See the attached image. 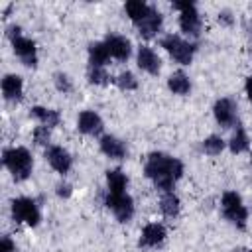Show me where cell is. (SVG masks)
I'll list each match as a JSON object with an SVG mask.
<instances>
[{"instance_id":"1","label":"cell","mask_w":252,"mask_h":252,"mask_svg":"<svg viewBox=\"0 0 252 252\" xmlns=\"http://www.w3.org/2000/svg\"><path fill=\"white\" fill-rule=\"evenodd\" d=\"M144 175L161 193L173 191L175 183L183 177V163H181V159H177L165 152H152L146 158Z\"/></svg>"},{"instance_id":"2","label":"cell","mask_w":252,"mask_h":252,"mask_svg":"<svg viewBox=\"0 0 252 252\" xmlns=\"http://www.w3.org/2000/svg\"><path fill=\"white\" fill-rule=\"evenodd\" d=\"M2 163L12 173L14 181H26L33 169V158H32L30 150L24 146L6 148L2 152Z\"/></svg>"},{"instance_id":"3","label":"cell","mask_w":252,"mask_h":252,"mask_svg":"<svg viewBox=\"0 0 252 252\" xmlns=\"http://www.w3.org/2000/svg\"><path fill=\"white\" fill-rule=\"evenodd\" d=\"M6 35L12 43L14 53L18 55V59L26 65V67H35L37 65V47L35 41L22 35V28L20 26H8L6 28Z\"/></svg>"},{"instance_id":"4","label":"cell","mask_w":252,"mask_h":252,"mask_svg":"<svg viewBox=\"0 0 252 252\" xmlns=\"http://www.w3.org/2000/svg\"><path fill=\"white\" fill-rule=\"evenodd\" d=\"M220 209H222V217L232 226H236L238 230H244L246 228L248 209H246V205L242 203V197L236 191H224L222 193V197H220Z\"/></svg>"},{"instance_id":"5","label":"cell","mask_w":252,"mask_h":252,"mask_svg":"<svg viewBox=\"0 0 252 252\" xmlns=\"http://www.w3.org/2000/svg\"><path fill=\"white\" fill-rule=\"evenodd\" d=\"M171 8L179 12V28L185 35L189 37H199L201 35V16L197 10V4L191 0H177L171 2Z\"/></svg>"},{"instance_id":"6","label":"cell","mask_w":252,"mask_h":252,"mask_svg":"<svg viewBox=\"0 0 252 252\" xmlns=\"http://www.w3.org/2000/svg\"><path fill=\"white\" fill-rule=\"evenodd\" d=\"M159 45L169 53V57L179 63V65H189L197 53V43H191V41H185L183 37L175 35V33H167L161 37Z\"/></svg>"},{"instance_id":"7","label":"cell","mask_w":252,"mask_h":252,"mask_svg":"<svg viewBox=\"0 0 252 252\" xmlns=\"http://www.w3.org/2000/svg\"><path fill=\"white\" fill-rule=\"evenodd\" d=\"M10 213L16 222H24L28 226H37L41 220V213L37 203L32 197H16L10 203Z\"/></svg>"},{"instance_id":"8","label":"cell","mask_w":252,"mask_h":252,"mask_svg":"<svg viewBox=\"0 0 252 252\" xmlns=\"http://www.w3.org/2000/svg\"><path fill=\"white\" fill-rule=\"evenodd\" d=\"M104 207L118 222H128L134 217V199L128 193H104Z\"/></svg>"},{"instance_id":"9","label":"cell","mask_w":252,"mask_h":252,"mask_svg":"<svg viewBox=\"0 0 252 252\" xmlns=\"http://www.w3.org/2000/svg\"><path fill=\"white\" fill-rule=\"evenodd\" d=\"M213 114H215V120L222 128L238 126V108H236V102L232 98H228V96H222V98H219L215 102Z\"/></svg>"},{"instance_id":"10","label":"cell","mask_w":252,"mask_h":252,"mask_svg":"<svg viewBox=\"0 0 252 252\" xmlns=\"http://www.w3.org/2000/svg\"><path fill=\"white\" fill-rule=\"evenodd\" d=\"M102 41H104L110 57L116 59V61H128V57L132 55V43H130V39L126 35L108 32Z\"/></svg>"},{"instance_id":"11","label":"cell","mask_w":252,"mask_h":252,"mask_svg":"<svg viewBox=\"0 0 252 252\" xmlns=\"http://www.w3.org/2000/svg\"><path fill=\"white\" fill-rule=\"evenodd\" d=\"M45 159L61 175L69 173V169L73 167V158H71V154L63 146H49V148H45Z\"/></svg>"},{"instance_id":"12","label":"cell","mask_w":252,"mask_h":252,"mask_svg":"<svg viewBox=\"0 0 252 252\" xmlns=\"http://www.w3.org/2000/svg\"><path fill=\"white\" fill-rule=\"evenodd\" d=\"M165 236H167V230H165V226L161 222H148L142 228L138 246L140 248H158L159 244H163Z\"/></svg>"},{"instance_id":"13","label":"cell","mask_w":252,"mask_h":252,"mask_svg":"<svg viewBox=\"0 0 252 252\" xmlns=\"http://www.w3.org/2000/svg\"><path fill=\"white\" fill-rule=\"evenodd\" d=\"M136 63L148 75H159V71H161V59H159V55L152 47H148V45H140L138 47Z\"/></svg>"},{"instance_id":"14","label":"cell","mask_w":252,"mask_h":252,"mask_svg":"<svg viewBox=\"0 0 252 252\" xmlns=\"http://www.w3.org/2000/svg\"><path fill=\"white\" fill-rule=\"evenodd\" d=\"M102 118L94 110H83L77 118V130L85 136H100L102 134Z\"/></svg>"},{"instance_id":"15","label":"cell","mask_w":252,"mask_h":252,"mask_svg":"<svg viewBox=\"0 0 252 252\" xmlns=\"http://www.w3.org/2000/svg\"><path fill=\"white\" fill-rule=\"evenodd\" d=\"M98 146H100V152L110 159H124L128 156L126 144L112 134H102L98 140Z\"/></svg>"},{"instance_id":"16","label":"cell","mask_w":252,"mask_h":252,"mask_svg":"<svg viewBox=\"0 0 252 252\" xmlns=\"http://www.w3.org/2000/svg\"><path fill=\"white\" fill-rule=\"evenodd\" d=\"M2 94L10 102H20L24 98V79L16 73H8L2 77Z\"/></svg>"},{"instance_id":"17","label":"cell","mask_w":252,"mask_h":252,"mask_svg":"<svg viewBox=\"0 0 252 252\" xmlns=\"http://www.w3.org/2000/svg\"><path fill=\"white\" fill-rule=\"evenodd\" d=\"M161 24H163V16H161L156 8H152L150 14H148L140 24H136V30H138L140 37H144V39H152V37L161 30Z\"/></svg>"},{"instance_id":"18","label":"cell","mask_w":252,"mask_h":252,"mask_svg":"<svg viewBox=\"0 0 252 252\" xmlns=\"http://www.w3.org/2000/svg\"><path fill=\"white\" fill-rule=\"evenodd\" d=\"M159 211L165 219H177L181 211V201L173 191H163L159 197Z\"/></svg>"},{"instance_id":"19","label":"cell","mask_w":252,"mask_h":252,"mask_svg":"<svg viewBox=\"0 0 252 252\" xmlns=\"http://www.w3.org/2000/svg\"><path fill=\"white\" fill-rule=\"evenodd\" d=\"M108 61H110V53L104 41L89 43V67H106Z\"/></svg>"},{"instance_id":"20","label":"cell","mask_w":252,"mask_h":252,"mask_svg":"<svg viewBox=\"0 0 252 252\" xmlns=\"http://www.w3.org/2000/svg\"><path fill=\"white\" fill-rule=\"evenodd\" d=\"M152 8H154V6H150V4L144 2V0H128V2L124 4V12H126V16L132 20L134 26L140 24V22L150 14Z\"/></svg>"},{"instance_id":"21","label":"cell","mask_w":252,"mask_h":252,"mask_svg":"<svg viewBox=\"0 0 252 252\" xmlns=\"http://www.w3.org/2000/svg\"><path fill=\"white\" fill-rule=\"evenodd\" d=\"M30 114L35 118V120H39L43 126H47V128H55V126H59V122H61V114L55 110V108H45V106H32V110H30Z\"/></svg>"},{"instance_id":"22","label":"cell","mask_w":252,"mask_h":252,"mask_svg":"<svg viewBox=\"0 0 252 252\" xmlns=\"http://www.w3.org/2000/svg\"><path fill=\"white\" fill-rule=\"evenodd\" d=\"M126 187H128V177L120 167L106 171V191L108 193H126Z\"/></svg>"},{"instance_id":"23","label":"cell","mask_w":252,"mask_h":252,"mask_svg":"<svg viewBox=\"0 0 252 252\" xmlns=\"http://www.w3.org/2000/svg\"><path fill=\"white\" fill-rule=\"evenodd\" d=\"M167 89H169L173 94L185 96V94H189V91H191V81H189V77H187L183 71H175V73H171L169 79H167Z\"/></svg>"},{"instance_id":"24","label":"cell","mask_w":252,"mask_h":252,"mask_svg":"<svg viewBox=\"0 0 252 252\" xmlns=\"http://www.w3.org/2000/svg\"><path fill=\"white\" fill-rule=\"evenodd\" d=\"M248 148H250L248 134H246V130L238 124L236 130H234V134H232V138L228 140V150H230L232 154H242V152H246Z\"/></svg>"},{"instance_id":"25","label":"cell","mask_w":252,"mask_h":252,"mask_svg":"<svg viewBox=\"0 0 252 252\" xmlns=\"http://www.w3.org/2000/svg\"><path fill=\"white\" fill-rule=\"evenodd\" d=\"M201 148H203V152L207 154V156H219L224 148H226V142L220 138V136H209V138H205L203 140V144H201Z\"/></svg>"},{"instance_id":"26","label":"cell","mask_w":252,"mask_h":252,"mask_svg":"<svg viewBox=\"0 0 252 252\" xmlns=\"http://www.w3.org/2000/svg\"><path fill=\"white\" fill-rule=\"evenodd\" d=\"M87 79H89L91 85H108L110 81H114L106 73V67H89L87 69Z\"/></svg>"},{"instance_id":"27","label":"cell","mask_w":252,"mask_h":252,"mask_svg":"<svg viewBox=\"0 0 252 252\" xmlns=\"http://www.w3.org/2000/svg\"><path fill=\"white\" fill-rule=\"evenodd\" d=\"M120 91H136L138 89V79L132 71H122L114 81H112Z\"/></svg>"},{"instance_id":"28","label":"cell","mask_w":252,"mask_h":252,"mask_svg":"<svg viewBox=\"0 0 252 252\" xmlns=\"http://www.w3.org/2000/svg\"><path fill=\"white\" fill-rule=\"evenodd\" d=\"M49 140H51V128H47V126H43V124L33 128V142H35L37 146L49 148V146H51Z\"/></svg>"},{"instance_id":"29","label":"cell","mask_w":252,"mask_h":252,"mask_svg":"<svg viewBox=\"0 0 252 252\" xmlns=\"http://www.w3.org/2000/svg\"><path fill=\"white\" fill-rule=\"evenodd\" d=\"M53 83H55V89H57L59 93H63V94L73 93V83H71L69 75H65V73H55V75H53Z\"/></svg>"},{"instance_id":"30","label":"cell","mask_w":252,"mask_h":252,"mask_svg":"<svg viewBox=\"0 0 252 252\" xmlns=\"http://www.w3.org/2000/svg\"><path fill=\"white\" fill-rule=\"evenodd\" d=\"M55 193H57V197H61V199H69L71 193H73V187H71L67 181H61V183H57Z\"/></svg>"},{"instance_id":"31","label":"cell","mask_w":252,"mask_h":252,"mask_svg":"<svg viewBox=\"0 0 252 252\" xmlns=\"http://www.w3.org/2000/svg\"><path fill=\"white\" fill-rule=\"evenodd\" d=\"M0 252H16V242L12 240V236L4 234L0 238Z\"/></svg>"},{"instance_id":"32","label":"cell","mask_w":252,"mask_h":252,"mask_svg":"<svg viewBox=\"0 0 252 252\" xmlns=\"http://www.w3.org/2000/svg\"><path fill=\"white\" fill-rule=\"evenodd\" d=\"M219 22L222 26H232L234 24V18H232V14L228 10H222V12H219Z\"/></svg>"},{"instance_id":"33","label":"cell","mask_w":252,"mask_h":252,"mask_svg":"<svg viewBox=\"0 0 252 252\" xmlns=\"http://www.w3.org/2000/svg\"><path fill=\"white\" fill-rule=\"evenodd\" d=\"M244 91H246V96H248V100H250V104H252V75H250V77H246Z\"/></svg>"},{"instance_id":"34","label":"cell","mask_w":252,"mask_h":252,"mask_svg":"<svg viewBox=\"0 0 252 252\" xmlns=\"http://www.w3.org/2000/svg\"><path fill=\"white\" fill-rule=\"evenodd\" d=\"M236 252H252V248H248V250H244V248H238Z\"/></svg>"},{"instance_id":"35","label":"cell","mask_w":252,"mask_h":252,"mask_svg":"<svg viewBox=\"0 0 252 252\" xmlns=\"http://www.w3.org/2000/svg\"><path fill=\"white\" fill-rule=\"evenodd\" d=\"M250 163H252V154H250Z\"/></svg>"}]
</instances>
